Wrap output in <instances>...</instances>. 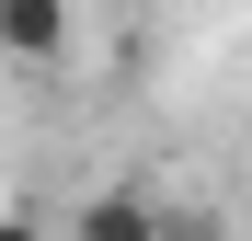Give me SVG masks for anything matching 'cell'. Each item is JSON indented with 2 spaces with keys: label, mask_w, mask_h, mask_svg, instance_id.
<instances>
[{
  "label": "cell",
  "mask_w": 252,
  "mask_h": 241,
  "mask_svg": "<svg viewBox=\"0 0 252 241\" xmlns=\"http://www.w3.org/2000/svg\"><path fill=\"white\" fill-rule=\"evenodd\" d=\"M80 34V0H0V58L12 69H58Z\"/></svg>",
  "instance_id": "obj_1"
},
{
  "label": "cell",
  "mask_w": 252,
  "mask_h": 241,
  "mask_svg": "<svg viewBox=\"0 0 252 241\" xmlns=\"http://www.w3.org/2000/svg\"><path fill=\"white\" fill-rule=\"evenodd\" d=\"M69 241H160V207H149L138 184H103V195H80Z\"/></svg>",
  "instance_id": "obj_2"
},
{
  "label": "cell",
  "mask_w": 252,
  "mask_h": 241,
  "mask_svg": "<svg viewBox=\"0 0 252 241\" xmlns=\"http://www.w3.org/2000/svg\"><path fill=\"white\" fill-rule=\"evenodd\" d=\"M160 241H218V218H160Z\"/></svg>",
  "instance_id": "obj_3"
},
{
  "label": "cell",
  "mask_w": 252,
  "mask_h": 241,
  "mask_svg": "<svg viewBox=\"0 0 252 241\" xmlns=\"http://www.w3.org/2000/svg\"><path fill=\"white\" fill-rule=\"evenodd\" d=\"M0 241H34V218H0Z\"/></svg>",
  "instance_id": "obj_4"
}]
</instances>
